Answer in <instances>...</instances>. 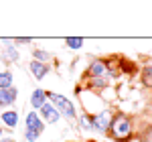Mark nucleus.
I'll list each match as a JSON object with an SVG mask.
<instances>
[{"mask_svg":"<svg viewBox=\"0 0 152 142\" xmlns=\"http://www.w3.org/2000/svg\"><path fill=\"white\" fill-rule=\"evenodd\" d=\"M75 126H77V130H81V132H89V130H91L89 114H85V112H79V116H77V120H75Z\"/></svg>","mask_w":152,"mask_h":142,"instance_id":"nucleus-16","label":"nucleus"},{"mask_svg":"<svg viewBox=\"0 0 152 142\" xmlns=\"http://www.w3.org/2000/svg\"><path fill=\"white\" fill-rule=\"evenodd\" d=\"M138 134V122L136 118L124 112V110H116L112 122H110V128H107V138L112 142H132Z\"/></svg>","mask_w":152,"mask_h":142,"instance_id":"nucleus-1","label":"nucleus"},{"mask_svg":"<svg viewBox=\"0 0 152 142\" xmlns=\"http://www.w3.org/2000/svg\"><path fill=\"white\" fill-rule=\"evenodd\" d=\"M31 55H33V61H39V63L51 65V61H53V55L49 53L47 49H41V47H35L33 51H31Z\"/></svg>","mask_w":152,"mask_h":142,"instance_id":"nucleus-15","label":"nucleus"},{"mask_svg":"<svg viewBox=\"0 0 152 142\" xmlns=\"http://www.w3.org/2000/svg\"><path fill=\"white\" fill-rule=\"evenodd\" d=\"M37 114H39V118L43 120L47 126H55V124H59V122L63 120V118H61V114H59V112H57V110H55L53 106H51L49 102H47V104H45L43 108H41Z\"/></svg>","mask_w":152,"mask_h":142,"instance_id":"nucleus-11","label":"nucleus"},{"mask_svg":"<svg viewBox=\"0 0 152 142\" xmlns=\"http://www.w3.org/2000/svg\"><path fill=\"white\" fill-rule=\"evenodd\" d=\"M112 116H114V110H112V108H104V110H102V112H97V114H89L91 130L99 132V134H107V128H110Z\"/></svg>","mask_w":152,"mask_h":142,"instance_id":"nucleus-6","label":"nucleus"},{"mask_svg":"<svg viewBox=\"0 0 152 142\" xmlns=\"http://www.w3.org/2000/svg\"><path fill=\"white\" fill-rule=\"evenodd\" d=\"M138 79H140V85L144 87V89H152V57L142 61Z\"/></svg>","mask_w":152,"mask_h":142,"instance_id":"nucleus-13","label":"nucleus"},{"mask_svg":"<svg viewBox=\"0 0 152 142\" xmlns=\"http://www.w3.org/2000/svg\"><path fill=\"white\" fill-rule=\"evenodd\" d=\"M4 136V128H2V124H0V138Z\"/></svg>","mask_w":152,"mask_h":142,"instance_id":"nucleus-21","label":"nucleus"},{"mask_svg":"<svg viewBox=\"0 0 152 142\" xmlns=\"http://www.w3.org/2000/svg\"><path fill=\"white\" fill-rule=\"evenodd\" d=\"M26 69H28V73H31V75H33V79H35V81H43L49 73H51V69H53V67H51V65H47V63H39V61H33V59H31L28 63H26Z\"/></svg>","mask_w":152,"mask_h":142,"instance_id":"nucleus-9","label":"nucleus"},{"mask_svg":"<svg viewBox=\"0 0 152 142\" xmlns=\"http://www.w3.org/2000/svg\"><path fill=\"white\" fill-rule=\"evenodd\" d=\"M99 77H107V61L105 57H91L85 71L81 73V85L89 79H99Z\"/></svg>","mask_w":152,"mask_h":142,"instance_id":"nucleus-4","label":"nucleus"},{"mask_svg":"<svg viewBox=\"0 0 152 142\" xmlns=\"http://www.w3.org/2000/svg\"><path fill=\"white\" fill-rule=\"evenodd\" d=\"M73 94L77 95V97H79V95L83 94V85H81V83H77V85H75V89H73Z\"/></svg>","mask_w":152,"mask_h":142,"instance_id":"nucleus-20","label":"nucleus"},{"mask_svg":"<svg viewBox=\"0 0 152 142\" xmlns=\"http://www.w3.org/2000/svg\"><path fill=\"white\" fill-rule=\"evenodd\" d=\"M45 104H47V89L45 87H35L31 91V95H28V106H31V110L39 112Z\"/></svg>","mask_w":152,"mask_h":142,"instance_id":"nucleus-12","label":"nucleus"},{"mask_svg":"<svg viewBox=\"0 0 152 142\" xmlns=\"http://www.w3.org/2000/svg\"><path fill=\"white\" fill-rule=\"evenodd\" d=\"M18 87H8V89H0V110H12L18 102Z\"/></svg>","mask_w":152,"mask_h":142,"instance_id":"nucleus-8","label":"nucleus"},{"mask_svg":"<svg viewBox=\"0 0 152 142\" xmlns=\"http://www.w3.org/2000/svg\"><path fill=\"white\" fill-rule=\"evenodd\" d=\"M12 41H14L16 47H28V45H35V41H33L31 37H16V39H12Z\"/></svg>","mask_w":152,"mask_h":142,"instance_id":"nucleus-18","label":"nucleus"},{"mask_svg":"<svg viewBox=\"0 0 152 142\" xmlns=\"http://www.w3.org/2000/svg\"><path fill=\"white\" fill-rule=\"evenodd\" d=\"M118 69H120V75L122 77H136L140 73V65L136 61H130L126 57H120L118 55Z\"/></svg>","mask_w":152,"mask_h":142,"instance_id":"nucleus-10","label":"nucleus"},{"mask_svg":"<svg viewBox=\"0 0 152 142\" xmlns=\"http://www.w3.org/2000/svg\"><path fill=\"white\" fill-rule=\"evenodd\" d=\"M0 59H2V63L8 65V69L12 65H18V61H20V51L14 45V41L8 37L0 39Z\"/></svg>","mask_w":152,"mask_h":142,"instance_id":"nucleus-5","label":"nucleus"},{"mask_svg":"<svg viewBox=\"0 0 152 142\" xmlns=\"http://www.w3.org/2000/svg\"><path fill=\"white\" fill-rule=\"evenodd\" d=\"M0 142H16V138H14V136H10V134H4V136L0 138Z\"/></svg>","mask_w":152,"mask_h":142,"instance_id":"nucleus-19","label":"nucleus"},{"mask_svg":"<svg viewBox=\"0 0 152 142\" xmlns=\"http://www.w3.org/2000/svg\"><path fill=\"white\" fill-rule=\"evenodd\" d=\"M0 112H2V110H0Z\"/></svg>","mask_w":152,"mask_h":142,"instance_id":"nucleus-23","label":"nucleus"},{"mask_svg":"<svg viewBox=\"0 0 152 142\" xmlns=\"http://www.w3.org/2000/svg\"><path fill=\"white\" fill-rule=\"evenodd\" d=\"M63 43H65V47L69 49V51H79V49L83 47V43H85V41H83L81 37H67Z\"/></svg>","mask_w":152,"mask_h":142,"instance_id":"nucleus-17","label":"nucleus"},{"mask_svg":"<svg viewBox=\"0 0 152 142\" xmlns=\"http://www.w3.org/2000/svg\"><path fill=\"white\" fill-rule=\"evenodd\" d=\"M8 87H14V73L12 69L4 67L0 69V89H8Z\"/></svg>","mask_w":152,"mask_h":142,"instance_id":"nucleus-14","label":"nucleus"},{"mask_svg":"<svg viewBox=\"0 0 152 142\" xmlns=\"http://www.w3.org/2000/svg\"><path fill=\"white\" fill-rule=\"evenodd\" d=\"M47 102L61 114V118L69 120V122H75L77 116H79V110H77V106H75V102L69 100L65 94H59V91H51V89H47Z\"/></svg>","mask_w":152,"mask_h":142,"instance_id":"nucleus-2","label":"nucleus"},{"mask_svg":"<svg viewBox=\"0 0 152 142\" xmlns=\"http://www.w3.org/2000/svg\"><path fill=\"white\" fill-rule=\"evenodd\" d=\"M23 126H24V128H23L24 142H37L41 136H43V132L47 130V124L39 118V114H37L35 110H28V112L24 114Z\"/></svg>","mask_w":152,"mask_h":142,"instance_id":"nucleus-3","label":"nucleus"},{"mask_svg":"<svg viewBox=\"0 0 152 142\" xmlns=\"http://www.w3.org/2000/svg\"><path fill=\"white\" fill-rule=\"evenodd\" d=\"M51 142H57V140H51Z\"/></svg>","mask_w":152,"mask_h":142,"instance_id":"nucleus-22","label":"nucleus"},{"mask_svg":"<svg viewBox=\"0 0 152 142\" xmlns=\"http://www.w3.org/2000/svg\"><path fill=\"white\" fill-rule=\"evenodd\" d=\"M20 122H23V118H20V112H18L16 108H12V110H2V112H0V124H2L4 130L14 132L18 128Z\"/></svg>","mask_w":152,"mask_h":142,"instance_id":"nucleus-7","label":"nucleus"}]
</instances>
